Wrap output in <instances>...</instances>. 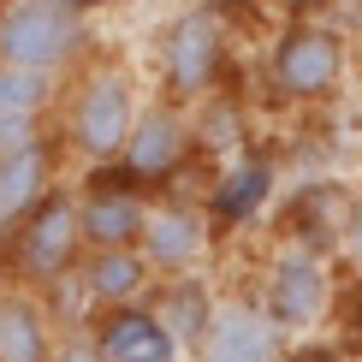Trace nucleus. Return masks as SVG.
<instances>
[{
    "label": "nucleus",
    "mask_w": 362,
    "mask_h": 362,
    "mask_svg": "<svg viewBox=\"0 0 362 362\" xmlns=\"http://www.w3.org/2000/svg\"><path fill=\"white\" fill-rule=\"evenodd\" d=\"M137 113H143L137 71H131L125 59H101L95 54L78 78L66 83V95H59L54 143H59V155H71L83 173L119 167L131 131H137Z\"/></svg>",
    "instance_id": "1"
},
{
    "label": "nucleus",
    "mask_w": 362,
    "mask_h": 362,
    "mask_svg": "<svg viewBox=\"0 0 362 362\" xmlns=\"http://www.w3.org/2000/svg\"><path fill=\"white\" fill-rule=\"evenodd\" d=\"M95 59V24L59 0H6L0 6V66L48 83H71Z\"/></svg>",
    "instance_id": "2"
},
{
    "label": "nucleus",
    "mask_w": 362,
    "mask_h": 362,
    "mask_svg": "<svg viewBox=\"0 0 362 362\" xmlns=\"http://www.w3.org/2000/svg\"><path fill=\"white\" fill-rule=\"evenodd\" d=\"M262 71H267V89L285 107H327L351 83V30L327 24V18L279 24L274 42H267Z\"/></svg>",
    "instance_id": "3"
},
{
    "label": "nucleus",
    "mask_w": 362,
    "mask_h": 362,
    "mask_svg": "<svg viewBox=\"0 0 362 362\" xmlns=\"http://www.w3.org/2000/svg\"><path fill=\"white\" fill-rule=\"evenodd\" d=\"M155 83L160 101L173 107H202L208 95L232 89V24L220 18L214 6H185L178 18L160 30V48H155Z\"/></svg>",
    "instance_id": "4"
},
{
    "label": "nucleus",
    "mask_w": 362,
    "mask_h": 362,
    "mask_svg": "<svg viewBox=\"0 0 362 362\" xmlns=\"http://www.w3.org/2000/svg\"><path fill=\"white\" fill-rule=\"evenodd\" d=\"M83 226H78V190L59 185L48 202L30 214L6 244V285H24V291L48 297L54 285H71L83 267Z\"/></svg>",
    "instance_id": "5"
},
{
    "label": "nucleus",
    "mask_w": 362,
    "mask_h": 362,
    "mask_svg": "<svg viewBox=\"0 0 362 362\" xmlns=\"http://www.w3.org/2000/svg\"><path fill=\"white\" fill-rule=\"evenodd\" d=\"M255 303L274 315V327L285 333V344H303L315 327L333 321L339 303V279H333V255L327 250H303V244H279L262 267V291Z\"/></svg>",
    "instance_id": "6"
},
{
    "label": "nucleus",
    "mask_w": 362,
    "mask_h": 362,
    "mask_svg": "<svg viewBox=\"0 0 362 362\" xmlns=\"http://www.w3.org/2000/svg\"><path fill=\"white\" fill-rule=\"evenodd\" d=\"M196 167V137H190V113L173 107V101H143L137 113V131H131L125 155H119V173L131 178L137 190L160 196H178V178Z\"/></svg>",
    "instance_id": "7"
},
{
    "label": "nucleus",
    "mask_w": 362,
    "mask_h": 362,
    "mask_svg": "<svg viewBox=\"0 0 362 362\" xmlns=\"http://www.w3.org/2000/svg\"><path fill=\"white\" fill-rule=\"evenodd\" d=\"M78 226H83V250H143V226L155 196L137 190L119 167H95L78 185Z\"/></svg>",
    "instance_id": "8"
},
{
    "label": "nucleus",
    "mask_w": 362,
    "mask_h": 362,
    "mask_svg": "<svg viewBox=\"0 0 362 362\" xmlns=\"http://www.w3.org/2000/svg\"><path fill=\"white\" fill-rule=\"evenodd\" d=\"M214 226H208L202 202L190 196H160L148 208V226H143V262L155 267V279H196L214 255Z\"/></svg>",
    "instance_id": "9"
},
{
    "label": "nucleus",
    "mask_w": 362,
    "mask_h": 362,
    "mask_svg": "<svg viewBox=\"0 0 362 362\" xmlns=\"http://www.w3.org/2000/svg\"><path fill=\"white\" fill-rule=\"evenodd\" d=\"M274 202H279V160L267 155V148H250V155L214 167L208 196H202V214H208V226H214V238H238V232H250Z\"/></svg>",
    "instance_id": "10"
},
{
    "label": "nucleus",
    "mask_w": 362,
    "mask_h": 362,
    "mask_svg": "<svg viewBox=\"0 0 362 362\" xmlns=\"http://www.w3.org/2000/svg\"><path fill=\"white\" fill-rule=\"evenodd\" d=\"M285 333L274 327L255 297H238V291H220V309L208 321L202 344H196L190 362H285Z\"/></svg>",
    "instance_id": "11"
},
{
    "label": "nucleus",
    "mask_w": 362,
    "mask_h": 362,
    "mask_svg": "<svg viewBox=\"0 0 362 362\" xmlns=\"http://www.w3.org/2000/svg\"><path fill=\"white\" fill-rule=\"evenodd\" d=\"M83 327H89V339H95L101 362H190V356H185V344L167 333V321H160L148 303L89 315Z\"/></svg>",
    "instance_id": "12"
},
{
    "label": "nucleus",
    "mask_w": 362,
    "mask_h": 362,
    "mask_svg": "<svg viewBox=\"0 0 362 362\" xmlns=\"http://www.w3.org/2000/svg\"><path fill=\"white\" fill-rule=\"evenodd\" d=\"M59 143H36L24 155H0V250L12 244V232L36 214L42 202L59 190Z\"/></svg>",
    "instance_id": "13"
},
{
    "label": "nucleus",
    "mask_w": 362,
    "mask_h": 362,
    "mask_svg": "<svg viewBox=\"0 0 362 362\" xmlns=\"http://www.w3.org/2000/svg\"><path fill=\"white\" fill-rule=\"evenodd\" d=\"M83 291L89 315H107V309H137L155 297V267L143 262V250H89L78 279H71Z\"/></svg>",
    "instance_id": "14"
},
{
    "label": "nucleus",
    "mask_w": 362,
    "mask_h": 362,
    "mask_svg": "<svg viewBox=\"0 0 362 362\" xmlns=\"http://www.w3.org/2000/svg\"><path fill=\"white\" fill-rule=\"evenodd\" d=\"M54 113H59V83L0 66V155H24V148L48 143Z\"/></svg>",
    "instance_id": "15"
},
{
    "label": "nucleus",
    "mask_w": 362,
    "mask_h": 362,
    "mask_svg": "<svg viewBox=\"0 0 362 362\" xmlns=\"http://www.w3.org/2000/svg\"><path fill=\"white\" fill-rule=\"evenodd\" d=\"M59 315L48 297L24 285H0V362H54L59 344Z\"/></svg>",
    "instance_id": "16"
},
{
    "label": "nucleus",
    "mask_w": 362,
    "mask_h": 362,
    "mask_svg": "<svg viewBox=\"0 0 362 362\" xmlns=\"http://www.w3.org/2000/svg\"><path fill=\"white\" fill-rule=\"evenodd\" d=\"M190 137H196V160H238L250 155V113L238 89H220L202 107H190Z\"/></svg>",
    "instance_id": "17"
},
{
    "label": "nucleus",
    "mask_w": 362,
    "mask_h": 362,
    "mask_svg": "<svg viewBox=\"0 0 362 362\" xmlns=\"http://www.w3.org/2000/svg\"><path fill=\"white\" fill-rule=\"evenodd\" d=\"M148 309L167 321V333L185 344V356H196V344H202L208 321H214V309H220V291L202 274H196V279H160L155 297H148Z\"/></svg>",
    "instance_id": "18"
},
{
    "label": "nucleus",
    "mask_w": 362,
    "mask_h": 362,
    "mask_svg": "<svg viewBox=\"0 0 362 362\" xmlns=\"http://www.w3.org/2000/svg\"><path fill=\"white\" fill-rule=\"evenodd\" d=\"M339 262L362 279V190H351V202H344V220H339Z\"/></svg>",
    "instance_id": "19"
},
{
    "label": "nucleus",
    "mask_w": 362,
    "mask_h": 362,
    "mask_svg": "<svg viewBox=\"0 0 362 362\" xmlns=\"http://www.w3.org/2000/svg\"><path fill=\"white\" fill-rule=\"evenodd\" d=\"M54 362H101L95 339H89V327H66V333H59V344H54Z\"/></svg>",
    "instance_id": "20"
},
{
    "label": "nucleus",
    "mask_w": 362,
    "mask_h": 362,
    "mask_svg": "<svg viewBox=\"0 0 362 362\" xmlns=\"http://www.w3.org/2000/svg\"><path fill=\"white\" fill-rule=\"evenodd\" d=\"M262 6H274V12H285V24H297V18H315L321 6H333V0H262Z\"/></svg>",
    "instance_id": "21"
},
{
    "label": "nucleus",
    "mask_w": 362,
    "mask_h": 362,
    "mask_svg": "<svg viewBox=\"0 0 362 362\" xmlns=\"http://www.w3.org/2000/svg\"><path fill=\"white\" fill-rule=\"evenodd\" d=\"M285 362H339V351H333V344H321V339H303V344L285 351Z\"/></svg>",
    "instance_id": "22"
},
{
    "label": "nucleus",
    "mask_w": 362,
    "mask_h": 362,
    "mask_svg": "<svg viewBox=\"0 0 362 362\" xmlns=\"http://www.w3.org/2000/svg\"><path fill=\"white\" fill-rule=\"evenodd\" d=\"M59 6H71V12H78V18H95V12L119 6V0H59Z\"/></svg>",
    "instance_id": "23"
},
{
    "label": "nucleus",
    "mask_w": 362,
    "mask_h": 362,
    "mask_svg": "<svg viewBox=\"0 0 362 362\" xmlns=\"http://www.w3.org/2000/svg\"><path fill=\"white\" fill-rule=\"evenodd\" d=\"M339 6H344V30L362 36V0H339Z\"/></svg>",
    "instance_id": "24"
}]
</instances>
